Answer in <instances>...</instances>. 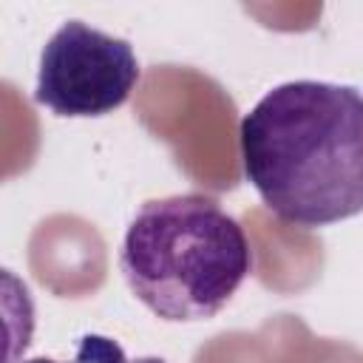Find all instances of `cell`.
<instances>
[{
    "instance_id": "2",
    "label": "cell",
    "mask_w": 363,
    "mask_h": 363,
    "mask_svg": "<svg viewBox=\"0 0 363 363\" xmlns=\"http://www.w3.org/2000/svg\"><path fill=\"white\" fill-rule=\"evenodd\" d=\"M119 261L136 298L162 320L213 318L252 269L241 224L201 193L145 201Z\"/></svg>"
},
{
    "instance_id": "1",
    "label": "cell",
    "mask_w": 363,
    "mask_h": 363,
    "mask_svg": "<svg viewBox=\"0 0 363 363\" xmlns=\"http://www.w3.org/2000/svg\"><path fill=\"white\" fill-rule=\"evenodd\" d=\"M244 173L284 221L323 227L363 213V94L298 79L241 119Z\"/></svg>"
},
{
    "instance_id": "5",
    "label": "cell",
    "mask_w": 363,
    "mask_h": 363,
    "mask_svg": "<svg viewBox=\"0 0 363 363\" xmlns=\"http://www.w3.org/2000/svg\"><path fill=\"white\" fill-rule=\"evenodd\" d=\"M23 363H60V360H51V357H34V360H23ZM71 363H79V360L74 357Z\"/></svg>"
},
{
    "instance_id": "4",
    "label": "cell",
    "mask_w": 363,
    "mask_h": 363,
    "mask_svg": "<svg viewBox=\"0 0 363 363\" xmlns=\"http://www.w3.org/2000/svg\"><path fill=\"white\" fill-rule=\"evenodd\" d=\"M77 360L79 363H164L159 357H136V360H128L122 346L113 343L111 337H102V335H85L77 346Z\"/></svg>"
},
{
    "instance_id": "3",
    "label": "cell",
    "mask_w": 363,
    "mask_h": 363,
    "mask_svg": "<svg viewBox=\"0 0 363 363\" xmlns=\"http://www.w3.org/2000/svg\"><path fill=\"white\" fill-rule=\"evenodd\" d=\"M136 82L128 40L71 20L43 48L34 99L60 116H102L125 105Z\"/></svg>"
}]
</instances>
